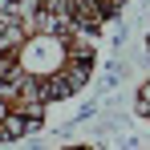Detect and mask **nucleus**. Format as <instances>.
Masks as SVG:
<instances>
[{"label":"nucleus","instance_id":"1","mask_svg":"<svg viewBox=\"0 0 150 150\" xmlns=\"http://www.w3.org/2000/svg\"><path fill=\"white\" fill-rule=\"evenodd\" d=\"M0 65L12 77H21L45 105L61 101L89 81L93 33L49 8H33L21 33L8 41V49H0Z\"/></svg>","mask_w":150,"mask_h":150},{"label":"nucleus","instance_id":"2","mask_svg":"<svg viewBox=\"0 0 150 150\" xmlns=\"http://www.w3.org/2000/svg\"><path fill=\"white\" fill-rule=\"evenodd\" d=\"M45 101L28 89L21 77H12L4 65H0V142H12L28 130L45 122Z\"/></svg>","mask_w":150,"mask_h":150},{"label":"nucleus","instance_id":"3","mask_svg":"<svg viewBox=\"0 0 150 150\" xmlns=\"http://www.w3.org/2000/svg\"><path fill=\"white\" fill-rule=\"evenodd\" d=\"M122 4L126 0H41L37 8H49V12H57V16H65V21H73V25H81L85 33L98 37L122 12Z\"/></svg>","mask_w":150,"mask_h":150},{"label":"nucleus","instance_id":"4","mask_svg":"<svg viewBox=\"0 0 150 150\" xmlns=\"http://www.w3.org/2000/svg\"><path fill=\"white\" fill-rule=\"evenodd\" d=\"M142 114L150 118V85H146V93H142Z\"/></svg>","mask_w":150,"mask_h":150}]
</instances>
